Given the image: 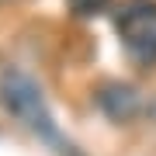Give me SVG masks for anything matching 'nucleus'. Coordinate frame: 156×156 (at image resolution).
<instances>
[{
	"label": "nucleus",
	"mask_w": 156,
	"mask_h": 156,
	"mask_svg": "<svg viewBox=\"0 0 156 156\" xmlns=\"http://www.w3.org/2000/svg\"><path fill=\"white\" fill-rule=\"evenodd\" d=\"M0 101H4L7 111H11L17 122H24L38 139L52 142L59 153H69V142L62 139L56 118H52L49 104H45V97H42V87L35 83L24 69L7 66L4 73H0Z\"/></svg>",
	"instance_id": "obj_1"
},
{
	"label": "nucleus",
	"mask_w": 156,
	"mask_h": 156,
	"mask_svg": "<svg viewBox=\"0 0 156 156\" xmlns=\"http://www.w3.org/2000/svg\"><path fill=\"white\" fill-rule=\"evenodd\" d=\"M66 7L76 17H97L101 11H108V0H66Z\"/></svg>",
	"instance_id": "obj_4"
},
{
	"label": "nucleus",
	"mask_w": 156,
	"mask_h": 156,
	"mask_svg": "<svg viewBox=\"0 0 156 156\" xmlns=\"http://www.w3.org/2000/svg\"><path fill=\"white\" fill-rule=\"evenodd\" d=\"M125 52L139 66H156V4L153 0H128L115 21Z\"/></svg>",
	"instance_id": "obj_2"
},
{
	"label": "nucleus",
	"mask_w": 156,
	"mask_h": 156,
	"mask_svg": "<svg viewBox=\"0 0 156 156\" xmlns=\"http://www.w3.org/2000/svg\"><path fill=\"white\" fill-rule=\"evenodd\" d=\"M94 101H97L101 111L111 118V122H118V125L135 122V118L142 115V97H139V90H135L132 83H122V80H111V83L97 87Z\"/></svg>",
	"instance_id": "obj_3"
}]
</instances>
